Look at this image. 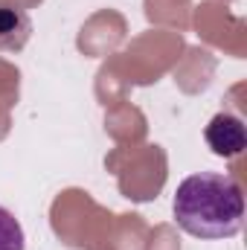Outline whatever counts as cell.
<instances>
[{
  "label": "cell",
  "instance_id": "6da1fadb",
  "mask_svg": "<svg viewBox=\"0 0 247 250\" xmlns=\"http://www.w3.org/2000/svg\"><path fill=\"white\" fill-rule=\"evenodd\" d=\"M178 227L206 242L230 239L245 221V195L236 178L221 172H198L181 181L172 201Z\"/></svg>",
  "mask_w": 247,
  "mask_h": 250
},
{
  "label": "cell",
  "instance_id": "7a4b0ae2",
  "mask_svg": "<svg viewBox=\"0 0 247 250\" xmlns=\"http://www.w3.org/2000/svg\"><path fill=\"white\" fill-rule=\"evenodd\" d=\"M204 140L206 146L218 154V157H239L242 151L247 148V131H245V123L236 117V114H215L206 131H204Z\"/></svg>",
  "mask_w": 247,
  "mask_h": 250
},
{
  "label": "cell",
  "instance_id": "3957f363",
  "mask_svg": "<svg viewBox=\"0 0 247 250\" xmlns=\"http://www.w3.org/2000/svg\"><path fill=\"white\" fill-rule=\"evenodd\" d=\"M32 38V21L18 3H0V50L21 53Z\"/></svg>",
  "mask_w": 247,
  "mask_h": 250
},
{
  "label": "cell",
  "instance_id": "277c9868",
  "mask_svg": "<svg viewBox=\"0 0 247 250\" xmlns=\"http://www.w3.org/2000/svg\"><path fill=\"white\" fill-rule=\"evenodd\" d=\"M23 248H26V236H23L21 221L6 207H0V250H23Z\"/></svg>",
  "mask_w": 247,
  "mask_h": 250
}]
</instances>
